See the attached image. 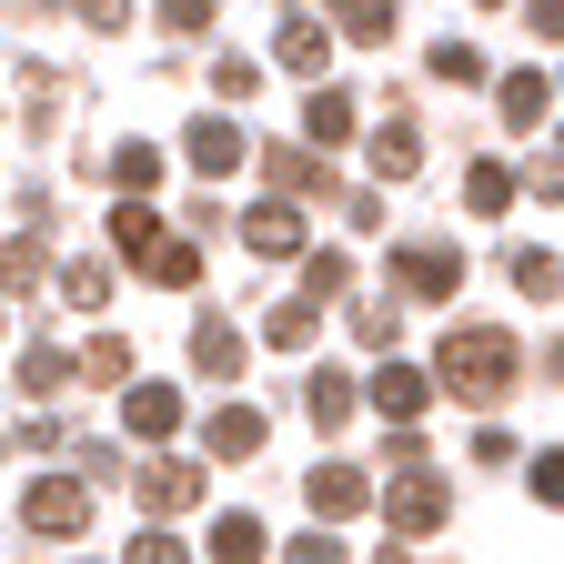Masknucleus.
<instances>
[{
  "mask_svg": "<svg viewBox=\"0 0 564 564\" xmlns=\"http://www.w3.org/2000/svg\"><path fill=\"white\" fill-rule=\"evenodd\" d=\"M293 564H343V544L333 534H293Z\"/></svg>",
  "mask_w": 564,
  "mask_h": 564,
  "instance_id": "37",
  "label": "nucleus"
},
{
  "mask_svg": "<svg viewBox=\"0 0 564 564\" xmlns=\"http://www.w3.org/2000/svg\"><path fill=\"white\" fill-rule=\"evenodd\" d=\"M303 131H313V152H333V141H352V101H343V91H313Z\"/></svg>",
  "mask_w": 564,
  "mask_h": 564,
  "instance_id": "19",
  "label": "nucleus"
},
{
  "mask_svg": "<svg viewBox=\"0 0 564 564\" xmlns=\"http://www.w3.org/2000/svg\"><path fill=\"white\" fill-rule=\"evenodd\" d=\"M524 192H544V202H564V162H534V172H524Z\"/></svg>",
  "mask_w": 564,
  "mask_h": 564,
  "instance_id": "39",
  "label": "nucleus"
},
{
  "mask_svg": "<svg viewBox=\"0 0 564 564\" xmlns=\"http://www.w3.org/2000/svg\"><path fill=\"white\" fill-rule=\"evenodd\" d=\"M474 11H505V0H474Z\"/></svg>",
  "mask_w": 564,
  "mask_h": 564,
  "instance_id": "41",
  "label": "nucleus"
},
{
  "mask_svg": "<svg viewBox=\"0 0 564 564\" xmlns=\"http://www.w3.org/2000/svg\"><path fill=\"white\" fill-rule=\"evenodd\" d=\"M212 91H223V101H252V91H262V70H252V61H223V70H212Z\"/></svg>",
  "mask_w": 564,
  "mask_h": 564,
  "instance_id": "33",
  "label": "nucleus"
},
{
  "mask_svg": "<svg viewBox=\"0 0 564 564\" xmlns=\"http://www.w3.org/2000/svg\"><path fill=\"white\" fill-rule=\"evenodd\" d=\"M505 272H514V293H554V282H564V262H554L544 242H524V252H514Z\"/></svg>",
  "mask_w": 564,
  "mask_h": 564,
  "instance_id": "28",
  "label": "nucleus"
},
{
  "mask_svg": "<svg viewBox=\"0 0 564 564\" xmlns=\"http://www.w3.org/2000/svg\"><path fill=\"white\" fill-rule=\"evenodd\" d=\"M333 21L352 41H393V0H333Z\"/></svg>",
  "mask_w": 564,
  "mask_h": 564,
  "instance_id": "22",
  "label": "nucleus"
},
{
  "mask_svg": "<svg viewBox=\"0 0 564 564\" xmlns=\"http://www.w3.org/2000/svg\"><path fill=\"white\" fill-rule=\"evenodd\" d=\"M212 554H223V564H262V524L252 514H223V524H212Z\"/></svg>",
  "mask_w": 564,
  "mask_h": 564,
  "instance_id": "21",
  "label": "nucleus"
},
{
  "mask_svg": "<svg viewBox=\"0 0 564 564\" xmlns=\"http://www.w3.org/2000/svg\"><path fill=\"white\" fill-rule=\"evenodd\" d=\"M364 505H373L364 464H313V514H364Z\"/></svg>",
  "mask_w": 564,
  "mask_h": 564,
  "instance_id": "11",
  "label": "nucleus"
},
{
  "mask_svg": "<svg viewBox=\"0 0 564 564\" xmlns=\"http://www.w3.org/2000/svg\"><path fill=\"white\" fill-rule=\"evenodd\" d=\"M373 172H383V182H413V172H423V141H413V121H393V131L373 141Z\"/></svg>",
  "mask_w": 564,
  "mask_h": 564,
  "instance_id": "17",
  "label": "nucleus"
},
{
  "mask_svg": "<svg viewBox=\"0 0 564 564\" xmlns=\"http://www.w3.org/2000/svg\"><path fill=\"white\" fill-rule=\"evenodd\" d=\"M242 242H252L262 262H282V252H303V212L282 202V192H272V202H252V212H242Z\"/></svg>",
  "mask_w": 564,
  "mask_h": 564,
  "instance_id": "7",
  "label": "nucleus"
},
{
  "mask_svg": "<svg viewBox=\"0 0 564 564\" xmlns=\"http://www.w3.org/2000/svg\"><path fill=\"white\" fill-rule=\"evenodd\" d=\"M111 182L121 192H152L162 182V152H152V141H121V152H111Z\"/></svg>",
  "mask_w": 564,
  "mask_h": 564,
  "instance_id": "23",
  "label": "nucleus"
},
{
  "mask_svg": "<svg viewBox=\"0 0 564 564\" xmlns=\"http://www.w3.org/2000/svg\"><path fill=\"white\" fill-rule=\"evenodd\" d=\"M131 564H192V554H182L172 534H141V544H131Z\"/></svg>",
  "mask_w": 564,
  "mask_h": 564,
  "instance_id": "36",
  "label": "nucleus"
},
{
  "mask_svg": "<svg viewBox=\"0 0 564 564\" xmlns=\"http://www.w3.org/2000/svg\"><path fill=\"white\" fill-rule=\"evenodd\" d=\"M262 333H272L282 352H303V343L323 333V313H313V303H272V323H262Z\"/></svg>",
  "mask_w": 564,
  "mask_h": 564,
  "instance_id": "26",
  "label": "nucleus"
},
{
  "mask_svg": "<svg viewBox=\"0 0 564 564\" xmlns=\"http://www.w3.org/2000/svg\"><path fill=\"white\" fill-rule=\"evenodd\" d=\"M393 282H403L413 303H444V293H464V252L454 242H403L393 252Z\"/></svg>",
  "mask_w": 564,
  "mask_h": 564,
  "instance_id": "3",
  "label": "nucleus"
},
{
  "mask_svg": "<svg viewBox=\"0 0 564 564\" xmlns=\"http://www.w3.org/2000/svg\"><path fill=\"white\" fill-rule=\"evenodd\" d=\"M82 21H91V31H121V21H131V0H82Z\"/></svg>",
  "mask_w": 564,
  "mask_h": 564,
  "instance_id": "38",
  "label": "nucleus"
},
{
  "mask_svg": "<svg viewBox=\"0 0 564 564\" xmlns=\"http://www.w3.org/2000/svg\"><path fill=\"white\" fill-rule=\"evenodd\" d=\"M41 272H51V252H41V242H0V293H31Z\"/></svg>",
  "mask_w": 564,
  "mask_h": 564,
  "instance_id": "24",
  "label": "nucleus"
},
{
  "mask_svg": "<svg viewBox=\"0 0 564 564\" xmlns=\"http://www.w3.org/2000/svg\"><path fill=\"white\" fill-rule=\"evenodd\" d=\"M131 494H141V505H152V514H172V505H192V494H202V464L162 454V464H141V474H131Z\"/></svg>",
  "mask_w": 564,
  "mask_h": 564,
  "instance_id": "8",
  "label": "nucleus"
},
{
  "mask_svg": "<svg viewBox=\"0 0 564 564\" xmlns=\"http://www.w3.org/2000/svg\"><path fill=\"white\" fill-rule=\"evenodd\" d=\"M303 282H313V293H343L352 262H343V252H313V262H303Z\"/></svg>",
  "mask_w": 564,
  "mask_h": 564,
  "instance_id": "34",
  "label": "nucleus"
},
{
  "mask_svg": "<svg viewBox=\"0 0 564 564\" xmlns=\"http://www.w3.org/2000/svg\"><path fill=\"white\" fill-rule=\"evenodd\" d=\"M82 373H91V383H131V343H121V333H101V343L82 352Z\"/></svg>",
  "mask_w": 564,
  "mask_h": 564,
  "instance_id": "31",
  "label": "nucleus"
},
{
  "mask_svg": "<svg viewBox=\"0 0 564 564\" xmlns=\"http://www.w3.org/2000/svg\"><path fill=\"white\" fill-rule=\"evenodd\" d=\"M61 303L101 313V303H111V262H61Z\"/></svg>",
  "mask_w": 564,
  "mask_h": 564,
  "instance_id": "20",
  "label": "nucleus"
},
{
  "mask_svg": "<svg viewBox=\"0 0 564 564\" xmlns=\"http://www.w3.org/2000/svg\"><path fill=\"white\" fill-rule=\"evenodd\" d=\"M534 31H544V41H564V0H534Z\"/></svg>",
  "mask_w": 564,
  "mask_h": 564,
  "instance_id": "40",
  "label": "nucleus"
},
{
  "mask_svg": "<svg viewBox=\"0 0 564 564\" xmlns=\"http://www.w3.org/2000/svg\"><path fill=\"white\" fill-rule=\"evenodd\" d=\"M182 162H192L202 182H223V172H242V162H252V141H242L232 121H192V131H182Z\"/></svg>",
  "mask_w": 564,
  "mask_h": 564,
  "instance_id": "5",
  "label": "nucleus"
},
{
  "mask_svg": "<svg viewBox=\"0 0 564 564\" xmlns=\"http://www.w3.org/2000/svg\"><path fill=\"white\" fill-rule=\"evenodd\" d=\"M272 61L293 70V82H323V70H333V31H323V21H303V11H282V31H272Z\"/></svg>",
  "mask_w": 564,
  "mask_h": 564,
  "instance_id": "4",
  "label": "nucleus"
},
{
  "mask_svg": "<svg viewBox=\"0 0 564 564\" xmlns=\"http://www.w3.org/2000/svg\"><path fill=\"white\" fill-rule=\"evenodd\" d=\"M21 514H31L41 534H82V524H91V494H82V484H61V474H41V484L21 494Z\"/></svg>",
  "mask_w": 564,
  "mask_h": 564,
  "instance_id": "6",
  "label": "nucleus"
},
{
  "mask_svg": "<svg viewBox=\"0 0 564 564\" xmlns=\"http://www.w3.org/2000/svg\"><path fill=\"white\" fill-rule=\"evenodd\" d=\"M121 413H131V434H141V444L182 434V393H172V383H131V403H121Z\"/></svg>",
  "mask_w": 564,
  "mask_h": 564,
  "instance_id": "10",
  "label": "nucleus"
},
{
  "mask_svg": "<svg viewBox=\"0 0 564 564\" xmlns=\"http://www.w3.org/2000/svg\"><path fill=\"white\" fill-rule=\"evenodd\" d=\"M434 82L474 91V82H484V51H474V41H444V51H434Z\"/></svg>",
  "mask_w": 564,
  "mask_h": 564,
  "instance_id": "30",
  "label": "nucleus"
},
{
  "mask_svg": "<svg viewBox=\"0 0 564 564\" xmlns=\"http://www.w3.org/2000/svg\"><path fill=\"white\" fill-rule=\"evenodd\" d=\"M373 403H383L393 423H413L423 403H434V373H413V364H383V373H373Z\"/></svg>",
  "mask_w": 564,
  "mask_h": 564,
  "instance_id": "13",
  "label": "nucleus"
},
{
  "mask_svg": "<svg viewBox=\"0 0 564 564\" xmlns=\"http://www.w3.org/2000/svg\"><path fill=\"white\" fill-rule=\"evenodd\" d=\"M514 373H524V352H514V333H494V323H464V333H444V352H434V383L464 393V403H505Z\"/></svg>",
  "mask_w": 564,
  "mask_h": 564,
  "instance_id": "1",
  "label": "nucleus"
},
{
  "mask_svg": "<svg viewBox=\"0 0 564 564\" xmlns=\"http://www.w3.org/2000/svg\"><path fill=\"white\" fill-rule=\"evenodd\" d=\"M544 101H554L544 70H505V82H494V111H505L514 131H534V121H544Z\"/></svg>",
  "mask_w": 564,
  "mask_h": 564,
  "instance_id": "12",
  "label": "nucleus"
},
{
  "mask_svg": "<svg viewBox=\"0 0 564 564\" xmlns=\"http://www.w3.org/2000/svg\"><path fill=\"white\" fill-rule=\"evenodd\" d=\"M141 272H152V282H172V293H182V282H202V252H192V242H172V232H162V242H152V252H141Z\"/></svg>",
  "mask_w": 564,
  "mask_h": 564,
  "instance_id": "18",
  "label": "nucleus"
},
{
  "mask_svg": "<svg viewBox=\"0 0 564 564\" xmlns=\"http://www.w3.org/2000/svg\"><path fill=\"white\" fill-rule=\"evenodd\" d=\"M464 202H474V212H505V202H514V172H505V162H474V172H464Z\"/></svg>",
  "mask_w": 564,
  "mask_h": 564,
  "instance_id": "25",
  "label": "nucleus"
},
{
  "mask_svg": "<svg viewBox=\"0 0 564 564\" xmlns=\"http://www.w3.org/2000/svg\"><path fill=\"white\" fill-rule=\"evenodd\" d=\"M303 403H313V423L333 434V423L352 413V373H313V393H303Z\"/></svg>",
  "mask_w": 564,
  "mask_h": 564,
  "instance_id": "29",
  "label": "nucleus"
},
{
  "mask_svg": "<svg viewBox=\"0 0 564 564\" xmlns=\"http://www.w3.org/2000/svg\"><path fill=\"white\" fill-rule=\"evenodd\" d=\"M242 454H262V413L223 403V413H212V464H242Z\"/></svg>",
  "mask_w": 564,
  "mask_h": 564,
  "instance_id": "14",
  "label": "nucleus"
},
{
  "mask_svg": "<svg viewBox=\"0 0 564 564\" xmlns=\"http://www.w3.org/2000/svg\"><path fill=\"white\" fill-rule=\"evenodd\" d=\"M262 172H272L282 202H293V192H333V172H323L313 152H293V141H282V152H262Z\"/></svg>",
  "mask_w": 564,
  "mask_h": 564,
  "instance_id": "15",
  "label": "nucleus"
},
{
  "mask_svg": "<svg viewBox=\"0 0 564 564\" xmlns=\"http://www.w3.org/2000/svg\"><path fill=\"white\" fill-rule=\"evenodd\" d=\"M444 505H454V494H444V474L423 464V454H413V464H393V484H383V524H393V534H434V524H444Z\"/></svg>",
  "mask_w": 564,
  "mask_h": 564,
  "instance_id": "2",
  "label": "nucleus"
},
{
  "mask_svg": "<svg viewBox=\"0 0 564 564\" xmlns=\"http://www.w3.org/2000/svg\"><path fill=\"white\" fill-rule=\"evenodd\" d=\"M162 31H172V41H192V31H212V0H162Z\"/></svg>",
  "mask_w": 564,
  "mask_h": 564,
  "instance_id": "32",
  "label": "nucleus"
},
{
  "mask_svg": "<svg viewBox=\"0 0 564 564\" xmlns=\"http://www.w3.org/2000/svg\"><path fill=\"white\" fill-rule=\"evenodd\" d=\"M534 505H564V454H534Z\"/></svg>",
  "mask_w": 564,
  "mask_h": 564,
  "instance_id": "35",
  "label": "nucleus"
},
{
  "mask_svg": "<svg viewBox=\"0 0 564 564\" xmlns=\"http://www.w3.org/2000/svg\"><path fill=\"white\" fill-rule=\"evenodd\" d=\"M21 383H31V393H61V383H70V352H61V343H31V352H21Z\"/></svg>",
  "mask_w": 564,
  "mask_h": 564,
  "instance_id": "27",
  "label": "nucleus"
},
{
  "mask_svg": "<svg viewBox=\"0 0 564 564\" xmlns=\"http://www.w3.org/2000/svg\"><path fill=\"white\" fill-rule=\"evenodd\" d=\"M111 242H121V252L141 262V252H152V242H162V212H152V202H141V192H121V212H111Z\"/></svg>",
  "mask_w": 564,
  "mask_h": 564,
  "instance_id": "16",
  "label": "nucleus"
},
{
  "mask_svg": "<svg viewBox=\"0 0 564 564\" xmlns=\"http://www.w3.org/2000/svg\"><path fill=\"white\" fill-rule=\"evenodd\" d=\"M192 364H202L212 383H232V373H242V333H232L223 313H202V323H192Z\"/></svg>",
  "mask_w": 564,
  "mask_h": 564,
  "instance_id": "9",
  "label": "nucleus"
}]
</instances>
